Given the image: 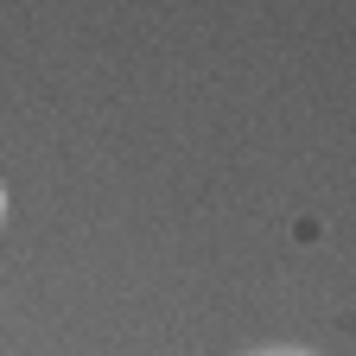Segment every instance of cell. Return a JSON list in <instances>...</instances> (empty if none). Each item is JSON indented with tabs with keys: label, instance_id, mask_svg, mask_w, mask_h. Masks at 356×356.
Here are the masks:
<instances>
[{
	"label": "cell",
	"instance_id": "cell-1",
	"mask_svg": "<svg viewBox=\"0 0 356 356\" xmlns=\"http://www.w3.org/2000/svg\"><path fill=\"white\" fill-rule=\"evenodd\" d=\"M254 356H305V350H254Z\"/></svg>",
	"mask_w": 356,
	"mask_h": 356
}]
</instances>
